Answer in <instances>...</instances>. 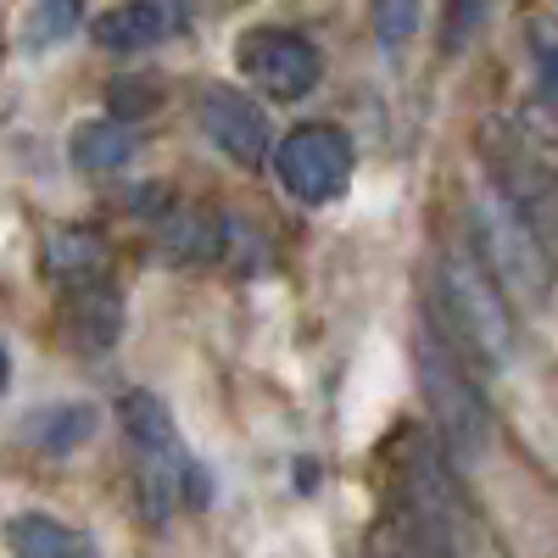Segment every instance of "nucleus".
<instances>
[{"label": "nucleus", "mask_w": 558, "mask_h": 558, "mask_svg": "<svg viewBox=\"0 0 558 558\" xmlns=\"http://www.w3.org/2000/svg\"><path fill=\"white\" fill-rule=\"evenodd\" d=\"M391 463H397V475H391L397 531H408L436 558H463V547H470V508L458 497V481H452L458 463L447 458V447L418 425H402Z\"/></svg>", "instance_id": "nucleus-1"}, {"label": "nucleus", "mask_w": 558, "mask_h": 558, "mask_svg": "<svg viewBox=\"0 0 558 558\" xmlns=\"http://www.w3.org/2000/svg\"><path fill=\"white\" fill-rule=\"evenodd\" d=\"M413 368H418V391H425L430 408V436L447 447V458L458 470H475V463L492 452V413L486 397L470 375V357L452 341V330L441 324H418L413 336Z\"/></svg>", "instance_id": "nucleus-2"}, {"label": "nucleus", "mask_w": 558, "mask_h": 558, "mask_svg": "<svg viewBox=\"0 0 558 558\" xmlns=\"http://www.w3.org/2000/svg\"><path fill=\"white\" fill-rule=\"evenodd\" d=\"M436 291H441V318L463 357H475L481 368H502L514 357V302L475 252L441 257L436 268Z\"/></svg>", "instance_id": "nucleus-3"}, {"label": "nucleus", "mask_w": 558, "mask_h": 558, "mask_svg": "<svg viewBox=\"0 0 558 558\" xmlns=\"http://www.w3.org/2000/svg\"><path fill=\"white\" fill-rule=\"evenodd\" d=\"M470 235H475V257L486 263V274L508 291V302L542 307L553 296V246H547V235L502 191H486L475 202Z\"/></svg>", "instance_id": "nucleus-4"}, {"label": "nucleus", "mask_w": 558, "mask_h": 558, "mask_svg": "<svg viewBox=\"0 0 558 558\" xmlns=\"http://www.w3.org/2000/svg\"><path fill=\"white\" fill-rule=\"evenodd\" d=\"M118 418H123V436H129V452H134L140 508H146L151 525H162L173 508H179L184 486L202 492V475L191 470V463H184V447H179V430H173V413H168L162 397L129 391L123 408H118Z\"/></svg>", "instance_id": "nucleus-5"}, {"label": "nucleus", "mask_w": 558, "mask_h": 558, "mask_svg": "<svg viewBox=\"0 0 558 558\" xmlns=\"http://www.w3.org/2000/svg\"><path fill=\"white\" fill-rule=\"evenodd\" d=\"M274 173H279V184H286L296 202L324 207V202H336L347 191V179H352V146H347V134L330 129V123L291 129L286 140H279V151H274Z\"/></svg>", "instance_id": "nucleus-6"}, {"label": "nucleus", "mask_w": 558, "mask_h": 558, "mask_svg": "<svg viewBox=\"0 0 558 558\" xmlns=\"http://www.w3.org/2000/svg\"><path fill=\"white\" fill-rule=\"evenodd\" d=\"M492 168H497V191L514 202L547 241H558V173L547 168V157L514 123L492 129Z\"/></svg>", "instance_id": "nucleus-7"}, {"label": "nucleus", "mask_w": 558, "mask_h": 558, "mask_svg": "<svg viewBox=\"0 0 558 558\" xmlns=\"http://www.w3.org/2000/svg\"><path fill=\"white\" fill-rule=\"evenodd\" d=\"M235 68L263 89L268 101H302L324 73L318 51L291 28H252L241 39V51H235Z\"/></svg>", "instance_id": "nucleus-8"}, {"label": "nucleus", "mask_w": 558, "mask_h": 558, "mask_svg": "<svg viewBox=\"0 0 558 558\" xmlns=\"http://www.w3.org/2000/svg\"><path fill=\"white\" fill-rule=\"evenodd\" d=\"M202 129H207L213 146L223 157H235L241 168L268 162V112L252 96H241V89H229V84L202 89Z\"/></svg>", "instance_id": "nucleus-9"}, {"label": "nucleus", "mask_w": 558, "mask_h": 558, "mask_svg": "<svg viewBox=\"0 0 558 558\" xmlns=\"http://www.w3.org/2000/svg\"><path fill=\"white\" fill-rule=\"evenodd\" d=\"M62 336H68V347L78 357H107L118 347V336H123V302H118V291L107 286V279H101V286H78L68 296Z\"/></svg>", "instance_id": "nucleus-10"}, {"label": "nucleus", "mask_w": 558, "mask_h": 558, "mask_svg": "<svg viewBox=\"0 0 558 558\" xmlns=\"http://www.w3.org/2000/svg\"><path fill=\"white\" fill-rule=\"evenodd\" d=\"M89 436H96V408L89 402H51V408H34L23 418V441L45 458H68Z\"/></svg>", "instance_id": "nucleus-11"}, {"label": "nucleus", "mask_w": 558, "mask_h": 558, "mask_svg": "<svg viewBox=\"0 0 558 558\" xmlns=\"http://www.w3.org/2000/svg\"><path fill=\"white\" fill-rule=\"evenodd\" d=\"M173 23H179V12L162 7V0H129V7H112L96 17V39L107 51H146Z\"/></svg>", "instance_id": "nucleus-12"}, {"label": "nucleus", "mask_w": 558, "mask_h": 558, "mask_svg": "<svg viewBox=\"0 0 558 558\" xmlns=\"http://www.w3.org/2000/svg\"><path fill=\"white\" fill-rule=\"evenodd\" d=\"M45 274L62 279V286H101L107 274V241L89 235V229H62V235L45 241Z\"/></svg>", "instance_id": "nucleus-13"}, {"label": "nucleus", "mask_w": 558, "mask_h": 558, "mask_svg": "<svg viewBox=\"0 0 558 558\" xmlns=\"http://www.w3.org/2000/svg\"><path fill=\"white\" fill-rule=\"evenodd\" d=\"M68 157H73V168H84V173H112V168H123V162L134 157V129H129L123 118H89V123L73 129Z\"/></svg>", "instance_id": "nucleus-14"}, {"label": "nucleus", "mask_w": 558, "mask_h": 558, "mask_svg": "<svg viewBox=\"0 0 558 558\" xmlns=\"http://www.w3.org/2000/svg\"><path fill=\"white\" fill-rule=\"evenodd\" d=\"M7 547H12V558H89L84 536L51 514H17L7 525Z\"/></svg>", "instance_id": "nucleus-15"}, {"label": "nucleus", "mask_w": 558, "mask_h": 558, "mask_svg": "<svg viewBox=\"0 0 558 558\" xmlns=\"http://www.w3.org/2000/svg\"><path fill=\"white\" fill-rule=\"evenodd\" d=\"M157 246L168 252V257H213L218 246H223V229L207 218V213H191V207H173L168 218H162V229H157Z\"/></svg>", "instance_id": "nucleus-16"}, {"label": "nucleus", "mask_w": 558, "mask_h": 558, "mask_svg": "<svg viewBox=\"0 0 558 558\" xmlns=\"http://www.w3.org/2000/svg\"><path fill=\"white\" fill-rule=\"evenodd\" d=\"M84 28V0H34L23 17V45L28 51H51Z\"/></svg>", "instance_id": "nucleus-17"}, {"label": "nucleus", "mask_w": 558, "mask_h": 558, "mask_svg": "<svg viewBox=\"0 0 558 558\" xmlns=\"http://www.w3.org/2000/svg\"><path fill=\"white\" fill-rule=\"evenodd\" d=\"M368 17H375V39L386 57H402L408 39L418 34V0H368Z\"/></svg>", "instance_id": "nucleus-18"}, {"label": "nucleus", "mask_w": 558, "mask_h": 558, "mask_svg": "<svg viewBox=\"0 0 558 558\" xmlns=\"http://www.w3.org/2000/svg\"><path fill=\"white\" fill-rule=\"evenodd\" d=\"M486 17H492V0H447V17H441V57L470 51L475 34L486 28Z\"/></svg>", "instance_id": "nucleus-19"}, {"label": "nucleus", "mask_w": 558, "mask_h": 558, "mask_svg": "<svg viewBox=\"0 0 558 558\" xmlns=\"http://www.w3.org/2000/svg\"><path fill=\"white\" fill-rule=\"evenodd\" d=\"M386 558H436V553H425V547H418L408 531H397V536L386 542Z\"/></svg>", "instance_id": "nucleus-20"}, {"label": "nucleus", "mask_w": 558, "mask_h": 558, "mask_svg": "<svg viewBox=\"0 0 558 558\" xmlns=\"http://www.w3.org/2000/svg\"><path fill=\"white\" fill-rule=\"evenodd\" d=\"M553 112H558V96H553Z\"/></svg>", "instance_id": "nucleus-21"}]
</instances>
